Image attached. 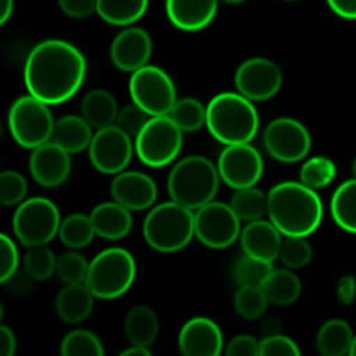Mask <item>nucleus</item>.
<instances>
[{"label":"nucleus","mask_w":356,"mask_h":356,"mask_svg":"<svg viewBox=\"0 0 356 356\" xmlns=\"http://www.w3.org/2000/svg\"><path fill=\"white\" fill-rule=\"evenodd\" d=\"M273 264L243 254L232 266V278L238 287H263Z\"/></svg>","instance_id":"473e14b6"},{"label":"nucleus","mask_w":356,"mask_h":356,"mask_svg":"<svg viewBox=\"0 0 356 356\" xmlns=\"http://www.w3.org/2000/svg\"><path fill=\"white\" fill-rule=\"evenodd\" d=\"M266 294L268 301L275 306H291L301 296V280L298 275L289 268H280V270H271L268 278L261 287Z\"/></svg>","instance_id":"cd10ccee"},{"label":"nucleus","mask_w":356,"mask_h":356,"mask_svg":"<svg viewBox=\"0 0 356 356\" xmlns=\"http://www.w3.org/2000/svg\"><path fill=\"white\" fill-rule=\"evenodd\" d=\"M90 261H87L82 254L76 250H68L61 254L56 263V277L65 285H79L86 284L87 275H89Z\"/></svg>","instance_id":"58836bf2"},{"label":"nucleus","mask_w":356,"mask_h":356,"mask_svg":"<svg viewBox=\"0 0 356 356\" xmlns=\"http://www.w3.org/2000/svg\"><path fill=\"white\" fill-rule=\"evenodd\" d=\"M129 92L132 103L143 108L149 117L169 115L177 101L172 79L169 73L155 65H146L132 73L129 80Z\"/></svg>","instance_id":"9d476101"},{"label":"nucleus","mask_w":356,"mask_h":356,"mask_svg":"<svg viewBox=\"0 0 356 356\" xmlns=\"http://www.w3.org/2000/svg\"><path fill=\"white\" fill-rule=\"evenodd\" d=\"M111 200L118 202L131 212L146 211L155 205L159 190L148 174L138 170H124L117 174L110 184Z\"/></svg>","instance_id":"f3484780"},{"label":"nucleus","mask_w":356,"mask_h":356,"mask_svg":"<svg viewBox=\"0 0 356 356\" xmlns=\"http://www.w3.org/2000/svg\"><path fill=\"white\" fill-rule=\"evenodd\" d=\"M118 111L120 108H118L117 99L113 97V94L104 89L89 90L80 103V115L86 118L87 124L94 131L115 125Z\"/></svg>","instance_id":"393cba45"},{"label":"nucleus","mask_w":356,"mask_h":356,"mask_svg":"<svg viewBox=\"0 0 356 356\" xmlns=\"http://www.w3.org/2000/svg\"><path fill=\"white\" fill-rule=\"evenodd\" d=\"M54 124L49 104L31 94L17 97L7 113L10 136L24 149H35L51 141Z\"/></svg>","instance_id":"0eeeda50"},{"label":"nucleus","mask_w":356,"mask_h":356,"mask_svg":"<svg viewBox=\"0 0 356 356\" xmlns=\"http://www.w3.org/2000/svg\"><path fill=\"white\" fill-rule=\"evenodd\" d=\"M348 356H356V336H355V341H353V346H351V351Z\"/></svg>","instance_id":"6e6d98bb"},{"label":"nucleus","mask_w":356,"mask_h":356,"mask_svg":"<svg viewBox=\"0 0 356 356\" xmlns=\"http://www.w3.org/2000/svg\"><path fill=\"white\" fill-rule=\"evenodd\" d=\"M355 334L344 320H327L316 332V350L322 356H348L353 346Z\"/></svg>","instance_id":"bb28decb"},{"label":"nucleus","mask_w":356,"mask_h":356,"mask_svg":"<svg viewBox=\"0 0 356 356\" xmlns=\"http://www.w3.org/2000/svg\"><path fill=\"white\" fill-rule=\"evenodd\" d=\"M61 356H104V348L94 332L75 329L63 337Z\"/></svg>","instance_id":"e433bc0d"},{"label":"nucleus","mask_w":356,"mask_h":356,"mask_svg":"<svg viewBox=\"0 0 356 356\" xmlns=\"http://www.w3.org/2000/svg\"><path fill=\"white\" fill-rule=\"evenodd\" d=\"M282 242H284V235L280 229L271 221H264V219L247 222L240 235L243 254L271 264L278 259Z\"/></svg>","instance_id":"aec40b11"},{"label":"nucleus","mask_w":356,"mask_h":356,"mask_svg":"<svg viewBox=\"0 0 356 356\" xmlns=\"http://www.w3.org/2000/svg\"><path fill=\"white\" fill-rule=\"evenodd\" d=\"M136 259L122 247L104 249L90 261L86 285L96 299H118L132 287L136 280Z\"/></svg>","instance_id":"423d86ee"},{"label":"nucleus","mask_w":356,"mask_h":356,"mask_svg":"<svg viewBox=\"0 0 356 356\" xmlns=\"http://www.w3.org/2000/svg\"><path fill=\"white\" fill-rule=\"evenodd\" d=\"M143 236L156 252H179L195 236V211L174 200L155 205L143 222Z\"/></svg>","instance_id":"39448f33"},{"label":"nucleus","mask_w":356,"mask_h":356,"mask_svg":"<svg viewBox=\"0 0 356 356\" xmlns=\"http://www.w3.org/2000/svg\"><path fill=\"white\" fill-rule=\"evenodd\" d=\"M72 172V155L56 143L49 141L31 149L30 174L44 188H58Z\"/></svg>","instance_id":"6ab92c4d"},{"label":"nucleus","mask_w":356,"mask_h":356,"mask_svg":"<svg viewBox=\"0 0 356 356\" xmlns=\"http://www.w3.org/2000/svg\"><path fill=\"white\" fill-rule=\"evenodd\" d=\"M183 134L184 132L177 127L170 115L152 117L134 139L136 156L146 167H167L179 156L183 148Z\"/></svg>","instance_id":"1a4fd4ad"},{"label":"nucleus","mask_w":356,"mask_h":356,"mask_svg":"<svg viewBox=\"0 0 356 356\" xmlns=\"http://www.w3.org/2000/svg\"><path fill=\"white\" fill-rule=\"evenodd\" d=\"M28 183L24 176L14 170H3L0 174V204L3 207H14L26 200Z\"/></svg>","instance_id":"a19ab883"},{"label":"nucleus","mask_w":356,"mask_h":356,"mask_svg":"<svg viewBox=\"0 0 356 356\" xmlns=\"http://www.w3.org/2000/svg\"><path fill=\"white\" fill-rule=\"evenodd\" d=\"M337 299L344 306H350L355 302L356 278L353 275H344V277L339 278V284H337Z\"/></svg>","instance_id":"09e8293b"},{"label":"nucleus","mask_w":356,"mask_h":356,"mask_svg":"<svg viewBox=\"0 0 356 356\" xmlns=\"http://www.w3.org/2000/svg\"><path fill=\"white\" fill-rule=\"evenodd\" d=\"M334 222L346 233L356 235V179L344 181L330 198Z\"/></svg>","instance_id":"c756f323"},{"label":"nucleus","mask_w":356,"mask_h":356,"mask_svg":"<svg viewBox=\"0 0 356 356\" xmlns=\"http://www.w3.org/2000/svg\"><path fill=\"white\" fill-rule=\"evenodd\" d=\"M336 174L337 167L334 163V160H330L329 156H313V159H308L301 165L299 181L305 186L318 191L322 188L329 186L336 179Z\"/></svg>","instance_id":"f704fd0d"},{"label":"nucleus","mask_w":356,"mask_h":356,"mask_svg":"<svg viewBox=\"0 0 356 356\" xmlns=\"http://www.w3.org/2000/svg\"><path fill=\"white\" fill-rule=\"evenodd\" d=\"M89 216L96 235L104 240L125 238L132 229L131 211L115 200L96 205Z\"/></svg>","instance_id":"4be33fe9"},{"label":"nucleus","mask_w":356,"mask_h":356,"mask_svg":"<svg viewBox=\"0 0 356 356\" xmlns=\"http://www.w3.org/2000/svg\"><path fill=\"white\" fill-rule=\"evenodd\" d=\"M134 153V139L117 125H110L94 132L89 146V160L92 167L108 176L124 172Z\"/></svg>","instance_id":"ddd939ff"},{"label":"nucleus","mask_w":356,"mask_h":356,"mask_svg":"<svg viewBox=\"0 0 356 356\" xmlns=\"http://www.w3.org/2000/svg\"><path fill=\"white\" fill-rule=\"evenodd\" d=\"M261 341L249 334H240L233 337L225 348V356H259Z\"/></svg>","instance_id":"a18cd8bd"},{"label":"nucleus","mask_w":356,"mask_h":356,"mask_svg":"<svg viewBox=\"0 0 356 356\" xmlns=\"http://www.w3.org/2000/svg\"><path fill=\"white\" fill-rule=\"evenodd\" d=\"M56 263L58 257L47 245L28 247V252L23 257V270L35 282H44L56 275Z\"/></svg>","instance_id":"4c0bfd02"},{"label":"nucleus","mask_w":356,"mask_h":356,"mask_svg":"<svg viewBox=\"0 0 356 356\" xmlns=\"http://www.w3.org/2000/svg\"><path fill=\"white\" fill-rule=\"evenodd\" d=\"M242 221L229 204L214 202L195 211V236L214 250L232 247L242 235Z\"/></svg>","instance_id":"9b49d317"},{"label":"nucleus","mask_w":356,"mask_h":356,"mask_svg":"<svg viewBox=\"0 0 356 356\" xmlns=\"http://www.w3.org/2000/svg\"><path fill=\"white\" fill-rule=\"evenodd\" d=\"M149 118L152 117L143 108H139L136 103H131L127 106L120 108L115 125L118 129H122L127 136H131L132 139H136L139 136V132L145 129V125L148 124Z\"/></svg>","instance_id":"79ce46f5"},{"label":"nucleus","mask_w":356,"mask_h":356,"mask_svg":"<svg viewBox=\"0 0 356 356\" xmlns=\"http://www.w3.org/2000/svg\"><path fill=\"white\" fill-rule=\"evenodd\" d=\"M216 165L222 183L233 190L256 186L264 172L263 156L250 143L225 146Z\"/></svg>","instance_id":"4468645a"},{"label":"nucleus","mask_w":356,"mask_h":356,"mask_svg":"<svg viewBox=\"0 0 356 356\" xmlns=\"http://www.w3.org/2000/svg\"><path fill=\"white\" fill-rule=\"evenodd\" d=\"M149 0H97L96 14L113 26H131L148 10Z\"/></svg>","instance_id":"c85d7f7f"},{"label":"nucleus","mask_w":356,"mask_h":356,"mask_svg":"<svg viewBox=\"0 0 356 356\" xmlns=\"http://www.w3.org/2000/svg\"><path fill=\"white\" fill-rule=\"evenodd\" d=\"M169 115L183 132H197L207 124V106L195 97L177 99Z\"/></svg>","instance_id":"72a5a7b5"},{"label":"nucleus","mask_w":356,"mask_h":356,"mask_svg":"<svg viewBox=\"0 0 356 356\" xmlns=\"http://www.w3.org/2000/svg\"><path fill=\"white\" fill-rule=\"evenodd\" d=\"M14 13V0H0V24H6Z\"/></svg>","instance_id":"864d4df0"},{"label":"nucleus","mask_w":356,"mask_h":356,"mask_svg":"<svg viewBox=\"0 0 356 356\" xmlns=\"http://www.w3.org/2000/svg\"><path fill=\"white\" fill-rule=\"evenodd\" d=\"M221 176L216 163L202 155H190L174 163L167 179L170 200L198 211L218 195Z\"/></svg>","instance_id":"20e7f679"},{"label":"nucleus","mask_w":356,"mask_h":356,"mask_svg":"<svg viewBox=\"0 0 356 356\" xmlns=\"http://www.w3.org/2000/svg\"><path fill=\"white\" fill-rule=\"evenodd\" d=\"M205 127L221 145H243L256 138L259 115L252 101L240 92H219L209 101Z\"/></svg>","instance_id":"7ed1b4c3"},{"label":"nucleus","mask_w":356,"mask_h":356,"mask_svg":"<svg viewBox=\"0 0 356 356\" xmlns=\"http://www.w3.org/2000/svg\"><path fill=\"white\" fill-rule=\"evenodd\" d=\"M177 346L183 356H221L225 337L211 318L195 316L181 327Z\"/></svg>","instance_id":"a211bd4d"},{"label":"nucleus","mask_w":356,"mask_h":356,"mask_svg":"<svg viewBox=\"0 0 356 356\" xmlns=\"http://www.w3.org/2000/svg\"><path fill=\"white\" fill-rule=\"evenodd\" d=\"M313 257V250L306 236H284L278 259L289 270H299L308 266Z\"/></svg>","instance_id":"ea45409f"},{"label":"nucleus","mask_w":356,"mask_h":356,"mask_svg":"<svg viewBox=\"0 0 356 356\" xmlns=\"http://www.w3.org/2000/svg\"><path fill=\"white\" fill-rule=\"evenodd\" d=\"M94 299H96V296L90 292V289L86 284L65 285L56 296V315L59 316L61 322L76 325V323L89 318L94 308Z\"/></svg>","instance_id":"5701e85b"},{"label":"nucleus","mask_w":356,"mask_h":356,"mask_svg":"<svg viewBox=\"0 0 356 356\" xmlns=\"http://www.w3.org/2000/svg\"><path fill=\"white\" fill-rule=\"evenodd\" d=\"M159 316L148 306H134L124 320V332L132 346L149 348L159 336Z\"/></svg>","instance_id":"a878e982"},{"label":"nucleus","mask_w":356,"mask_h":356,"mask_svg":"<svg viewBox=\"0 0 356 356\" xmlns=\"http://www.w3.org/2000/svg\"><path fill=\"white\" fill-rule=\"evenodd\" d=\"M153 52L152 37L139 26H127L113 38L110 45V59L120 72L134 73L149 65Z\"/></svg>","instance_id":"dca6fc26"},{"label":"nucleus","mask_w":356,"mask_h":356,"mask_svg":"<svg viewBox=\"0 0 356 356\" xmlns=\"http://www.w3.org/2000/svg\"><path fill=\"white\" fill-rule=\"evenodd\" d=\"M61 221L54 202L44 197H33L16 207L13 232L24 247L49 245L56 235H59Z\"/></svg>","instance_id":"6e6552de"},{"label":"nucleus","mask_w":356,"mask_h":356,"mask_svg":"<svg viewBox=\"0 0 356 356\" xmlns=\"http://www.w3.org/2000/svg\"><path fill=\"white\" fill-rule=\"evenodd\" d=\"M229 205L242 222L259 221L268 216V193L256 186L235 190Z\"/></svg>","instance_id":"7c9ffc66"},{"label":"nucleus","mask_w":356,"mask_h":356,"mask_svg":"<svg viewBox=\"0 0 356 356\" xmlns=\"http://www.w3.org/2000/svg\"><path fill=\"white\" fill-rule=\"evenodd\" d=\"M59 9L73 19H83L96 14L97 0H58Z\"/></svg>","instance_id":"de8ad7c7"},{"label":"nucleus","mask_w":356,"mask_h":356,"mask_svg":"<svg viewBox=\"0 0 356 356\" xmlns=\"http://www.w3.org/2000/svg\"><path fill=\"white\" fill-rule=\"evenodd\" d=\"M268 305L270 301L261 287H238L233 296V308L243 320L263 318Z\"/></svg>","instance_id":"c9c22d12"},{"label":"nucleus","mask_w":356,"mask_h":356,"mask_svg":"<svg viewBox=\"0 0 356 356\" xmlns=\"http://www.w3.org/2000/svg\"><path fill=\"white\" fill-rule=\"evenodd\" d=\"M259 356H302L298 344L284 334L261 339Z\"/></svg>","instance_id":"37998d69"},{"label":"nucleus","mask_w":356,"mask_h":356,"mask_svg":"<svg viewBox=\"0 0 356 356\" xmlns=\"http://www.w3.org/2000/svg\"><path fill=\"white\" fill-rule=\"evenodd\" d=\"M222 2H226V3H242V2H245V0H222Z\"/></svg>","instance_id":"4d7b16f0"},{"label":"nucleus","mask_w":356,"mask_h":356,"mask_svg":"<svg viewBox=\"0 0 356 356\" xmlns=\"http://www.w3.org/2000/svg\"><path fill=\"white\" fill-rule=\"evenodd\" d=\"M16 355V336L9 327H0V356Z\"/></svg>","instance_id":"3c124183"},{"label":"nucleus","mask_w":356,"mask_h":356,"mask_svg":"<svg viewBox=\"0 0 356 356\" xmlns=\"http://www.w3.org/2000/svg\"><path fill=\"white\" fill-rule=\"evenodd\" d=\"M118 356H153L152 351L148 348H141V346H131L129 350L122 351Z\"/></svg>","instance_id":"5fc2aeb1"},{"label":"nucleus","mask_w":356,"mask_h":356,"mask_svg":"<svg viewBox=\"0 0 356 356\" xmlns=\"http://www.w3.org/2000/svg\"><path fill=\"white\" fill-rule=\"evenodd\" d=\"M327 3L343 19H356V0H327Z\"/></svg>","instance_id":"8fccbe9b"},{"label":"nucleus","mask_w":356,"mask_h":356,"mask_svg":"<svg viewBox=\"0 0 356 356\" xmlns=\"http://www.w3.org/2000/svg\"><path fill=\"white\" fill-rule=\"evenodd\" d=\"M87 75L86 56L61 38H47L26 56L23 70L28 94L49 106L61 104L75 96Z\"/></svg>","instance_id":"f257e3e1"},{"label":"nucleus","mask_w":356,"mask_h":356,"mask_svg":"<svg viewBox=\"0 0 356 356\" xmlns=\"http://www.w3.org/2000/svg\"><path fill=\"white\" fill-rule=\"evenodd\" d=\"M268 218L284 236L308 238L322 225L323 204L301 181H284L268 191Z\"/></svg>","instance_id":"f03ea898"},{"label":"nucleus","mask_w":356,"mask_h":356,"mask_svg":"<svg viewBox=\"0 0 356 356\" xmlns=\"http://www.w3.org/2000/svg\"><path fill=\"white\" fill-rule=\"evenodd\" d=\"M33 282L35 280L26 273V271L17 270L16 273L10 275L7 280L0 282V284L3 285L7 294L13 296V298H24V296L30 294L31 289H33Z\"/></svg>","instance_id":"49530a36"},{"label":"nucleus","mask_w":356,"mask_h":356,"mask_svg":"<svg viewBox=\"0 0 356 356\" xmlns=\"http://www.w3.org/2000/svg\"><path fill=\"white\" fill-rule=\"evenodd\" d=\"M219 0H165V14L181 31H200L214 21Z\"/></svg>","instance_id":"412c9836"},{"label":"nucleus","mask_w":356,"mask_h":356,"mask_svg":"<svg viewBox=\"0 0 356 356\" xmlns=\"http://www.w3.org/2000/svg\"><path fill=\"white\" fill-rule=\"evenodd\" d=\"M0 256H2L0 282H3L19 270V252H17V247L14 240L9 235H6V233L0 235Z\"/></svg>","instance_id":"c03bdc74"},{"label":"nucleus","mask_w":356,"mask_h":356,"mask_svg":"<svg viewBox=\"0 0 356 356\" xmlns=\"http://www.w3.org/2000/svg\"><path fill=\"white\" fill-rule=\"evenodd\" d=\"M259 330H261V336H263V339L264 337L277 336V334H280V322H278L277 318H273V316H263Z\"/></svg>","instance_id":"603ef678"},{"label":"nucleus","mask_w":356,"mask_h":356,"mask_svg":"<svg viewBox=\"0 0 356 356\" xmlns=\"http://www.w3.org/2000/svg\"><path fill=\"white\" fill-rule=\"evenodd\" d=\"M351 170H353V177L356 179V156H355V160H353V167H351Z\"/></svg>","instance_id":"13d9d810"},{"label":"nucleus","mask_w":356,"mask_h":356,"mask_svg":"<svg viewBox=\"0 0 356 356\" xmlns=\"http://www.w3.org/2000/svg\"><path fill=\"white\" fill-rule=\"evenodd\" d=\"M284 83L280 66L268 58H250L236 68V92L245 96L252 103L268 101L277 96Z\"/></svg>","instance_id":"2eb2a0df"},{"label":"nucleus","mask_w":356,"mask_h":356,"mask_svg":"<svg viewBox=\"0 0 356 356\" xmlns=\"http://www.w3.org/2000/svg\"><path fill=\"white\" fill-rule=\"evenodd\" d=\"M92 131L94 129L87 124L82 115H65L56 120L51 141L66 149L70 155H75L89 149L94 138Z\"/></svg>","instance_id":"b1692460"},{"label":"nucleus","mask_w":356,"mask_h":356,"mask_svg":"<svg viewBox=\"0 0 356 356\" xmlns=\"http://www.w3.org/2000/svg\"><path fill=\"white\" fill-rule=\"evenodd\" d=\"M263 143L268 155L282 163L301 162L312 149L309 131L301 122L291 117L271 120L264 129Z\"/></svg>","instance_id":"f8f14e48"},{"label":"nucleus","mask_w":356,"mask_h":356,"mask_svg":"<svg viewBox=\"0 0 356 356\" xmlns=\"http://www.w3.org/2000/svg\"><path fill=\"white\" fill-rule=\"evenodd\" d=\"M59 240L65 247L70 250H80L90 245V242L96 236V229H94L90 216L86 214H70L61 221V228H59Z\"/></svg>","instance_id":"2f4dec72"}]
</instances>
